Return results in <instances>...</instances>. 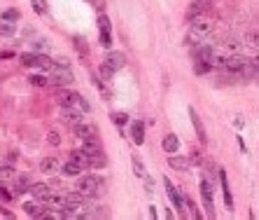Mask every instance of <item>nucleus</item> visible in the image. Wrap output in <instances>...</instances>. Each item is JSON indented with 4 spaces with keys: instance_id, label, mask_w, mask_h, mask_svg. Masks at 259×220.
<instances>
[{
    "instance_id": "f257e3e1",
    "label": "nucleus",
    "mask_w": 259,
    "mask_h": 220,
    "mask_svg": "<svg viewBox=\"0 0 259 220\" xmlns=\"http://www.w3.org/2000/svg\"><path fill=\"white\" fill-rule=\"evenodd\" d=\"M210 31H212V21L205 19V17H198V19L191 21V28L187 38H184V42L187 45H201V40H205L210 35Z\"/></svg>"
},
{
    "instance_id": "f03ea898",
    "label": "nucleus",
    "mask_w": 259,
    "mask_h": 220,
    "mask_svg": "<svg viewBox=\"0 0 259 220\" xmlns=\"http://www.w3.org/2000/svg\"><path fill=\"white\" fill-rule=\"evenodd\" d=\"M101 185H103V180L98 176H82V178L77 180V192H82L87 199H91V197H96V194L101 192Z\"/></svg>"
},
{
    "instance_id": "7ed1b4c3",
    "label": "nucleus",
    "mask_w": 259,
    "mask_h": 220,
    "mask_svg": "<svg viewBox=\"0 0 259 220\" xmlns=\"http://www.w3.org/2000/svg\"><path fill=\"white\" fill-rule=\"evenodd\" d=\"M47 73H49V82L54 84V87H61V89H66V87H70V84H73V73H70V68L52 66Z\"/></svg>"
},
{
    "instance_id": "20e7f679",
    "label": "nucleus",
    "mask_w": 259,
    "mask_h": 220,
    "mask_svg": "<svg viewBox=\"0 0 259 220\" xmlns=\"http://www.w3.org/2000/svg\"><path fill=\"white\" fill-rule=\"evenodd\" d=\"M250 66H252V61H247L240 54H231L224 59V70H229V73H245Z\"/></svg>"
},
{
    "instance_id": "39448f33",
    "label": "nucleus",
    "mask_w": 259,
    "mask_h": 220,
    "mask_svg": "<svg viewBox=\"0 0 259 220\" xmlns=\"http://www.w3.org/2000/svg\"><path fill=\"white\" fill-rule=\"evenodd\" d=\"M210 5H212V0H191V5H189V10H187V14H184V19L194 21V19H198V17H203V12Z\"/></svg>"
},
{
    "instance_id": "423d86ee",
    "label": "nucleus",
    "mask_w": 259,
    "mask_h": 220,
    "mask_svg": "<svg viewBox=\"0 0 259 220\" xmlns=\"http://www.w3.org/2000/svg\"><path fill=\"white\" fill-rule=\"evenodd\" d=\"M98 33H101V45L110 49V45H112V33H110V19L105 14L98 17Z\"/></svg>"
},
{
    "instance_id": "0eeeda50",
    "label": "nucleus",
    "mask_w": 259,
    "mask_h": 220,
    "mask_svg": "<svg viewBox=\"0 0 259 220\" xmlns=\"http://www.w3.org/2000/svg\"><path fill=\"white\" fill-rule=\"evenodd\" d=\"M80 113H82V110L73 108V105H63V110H61V120H63L66 124H68V127H73V129H75L77 124L82 122V115H80Z\"/></svg>"
},
{
    "instance_id": "6e6552de",
    "label": "nucleus",
    "mask_w": 259,
    "mask_h": 220,
    "mask_svg": "<svg viewBox=\"0 0 259 220\" xmlns=\"http://www.w3.org/2000/svg\"><path fill=\"white\" fill-rule=\"evenodd\" d=\"M164 187H166V192H168V199H171V204L177 208V211H180V213H182V211H184V199H182V194H180V192L175 190V187H173V183H171L168 178H164Z\"/></svg>"
},
{
    "instance_id": "1a4fd4ad",
    "label": "nucleus",
    "mask_w": 259,
    "mask_h": 220,
    "mask_svg": "<svg viewBox=\"0 0 259 220\" xmlns=\"http://www.w3.org/2000/svg\"><path fill=\"white\" fill-rule=\"evenodd\" d=\"M28 192L33 194V199L47 201L49 197H52V185H47V183H35V185H31V190H28Z\"/></svg>"
},
{
    "instance_id": "9d476101",
    "label": "nucleus",
    "mask_w": 259,
    "mask_h": 220,
    "mask_svg": "<svg viewBox=\"0 0 259 220\" xmlns=\"http://www.w3.org/2000/svg\"><path fill=\"white\" fill-rule=\"evenodd\" d=\"M75 134L82 138V141H84V138H98V129H96L94 124H87V122H80V124H77V127H75Z\"/></svg>"
},
{
    "instance_id": "9b49d317",
    "label": "nucleus",
    "mask_w": 259,
    "mask_h": 220,
    "mask_svg": "<svg viewBox=\"0 0 259 220\" xmlns=\"http://www.w3.org/2000/svg\"><path fill=\"white\" fill-rule=\"evenodd\" d=\"M31 178L28 176H14V183H12V190H14V194H24V192H28L31 190Z\"/></svg>"
},
{
    "instance_id": "f8f14e48",
    "label": "nucleus",
    "mask_w": 259,
    "mask_h": 220,
    "mask_svg": "<svg viewBox=\"0 0 259 220\" xmlns=\"http://www.w3.org/2000/svg\"><path fill=\"white\" fill-rule=\"evenodd\" d=\"M189 117H191V122H194V129H196V136L201 138V143H208V134H205V127H203V122L198 120V115H196V110H194V108L189 110Z\"/></svg>"
},
{
    "instance_id": "ddd939ff",
    "label": "nucleus",
    "mask_w": 259,
    "mask_h": 220,
    "mask_svg": "<svg viewBox=\"0 0 259 220\" xmlns=\"http://www.w3.org/2000/svg\"><path fill=\"white\" fill-rule=\"evenodd\" d=\"M219 178H222V192H224V204L229 211H233V197L231 190H229V180H226V171H219Z\"/></svg>"
},
{
    "instance_id": "4468645a",
    "label": "nucleus",
    "mask_w": 259,
    "mask_h": 220,
    "mask_svg": "<svg viewBox=\"0 0 259 220\" xmlns=\"http://www.w3.org/2000/svg\"><path fill=\"white\" fill-rule=\"evenodd\" d=\"M105 61H108L110 66H115L117 70H122L124 66H126V56H124L122 52H108V56H105Z\"/></svg>"
},
{
    "instance_id": "2eb2a0df",
    "label": "nucleus",
    "mask_w": 259,
    "mask_h": 220,
    "mask_svg": "<svg viewBox=\"0 0 259 220\" xmlns=\"http://www.w3.org/2000/svg\"><path fill=\"white\" fill-rule=\"evenodd\" d=\"M131 136H133V143L136 145H143L145 143V124L143 122L131 124Z\"/></svg>"
},
{
    "instance_id": "dca6fc26",
    "label": "nucleus",
    "mask_w": 259,
    "mask_h": 220,
    "mask_svg": "<svg viewBox=\"0 0 259 220\" xmlns=\"http://www.w3.org/2000/svg\"><path fill=\"white\" fill-rule=\"evenodd\" d=\"M201 194H203V201H205L208 213H212V187H210L208 180H201Z\"/></svg>"
},
{
    "instance_id": "f3484780",
    "label": "nucleus",
    "mask_w": 259,
    "mask_h": 220,
    "mask_svg": "<svg viewBox=\"0 0 259 220\" xmlns=\"http://www.w3.org/2000/svg\"><path fill=\"white\" fill-rule=\"evenodd\" d=\"M70 159H75L82 169H91V162H89V152L87 150H73L70 152Z\"/></svg>"
},
{
    "instance_id": "a211bd4d",
    "label": "nucleus",
    "mask_w": 259,
    "mask_h": 220,
    "mask_svg": "<svg viewBox=\"0 0 259 220\" xmlns=\"http://www.w3.org/2000/svg\"><path fill=\"white\" fill-rule=\"evenodd\" d=\"M42 173H47V176H52V173L59 171V159L56 157H45L42 159V164H40Z\"/></svg>"
},
{
    "instance_id": "6ab92c4d",
    "label": "nucleus",
    "mask_w": 259,
    "mask_h": 220,
    "mask_svg": "<svg viewBox=\"0 0 259 220\" xmlns=\"http://www.w3.org/2000/svg\"><path fill=\"white\" fill-rule=\"evenodd\" d=\"M161 145H164L166 152H171V155H173V152H177V148H180V141H177L175 134H166V136H164V143H161Z\"/></svg>"
},
{
    "instance_id": "aec40b11",
    "label": "nucleus",
    "mask_w": 259,
    "mask_h": 220,
    "mask_svg": "<svg viewBox=\"0 0 259 220\" xmlns=\"http://www.w3.org/2000/svg\"><path fill=\"white\" fill-rule=\"evenodd\" d=\"M63 173H66V176H80V173H82V166L77 164L75 159H68V162L63 164Z\"/></svg>"
},
{
    "instance_id": "412c9836",
    "label": "nucleus",
    "mask_w": 259,
    "mask_h": 220,
    "mask_svg": "<svg viewBox=\"0 0 259 220\" xmlns=\"http://www.w3.org/2000/svg\"><path fill=\"white\" fill-rule=\"evenodd\" d=\"M89 162H91V169H103V166L108 164V159H105V155L101 152H94V155H89Z\"/></svg>"
},
{
    "instance_id": "4be33fe9",
    "label": "nucleus",
    "mask_w": 259,
    "mask_h": 220,
    "mask_svg": "<svg viewBox=\"0 0 259 220\" xmlns=\"http://www.w3.org/2000/svg\"><path fill=\"white\" fill-rule=\"evenodd\" d=\"M98 73H101L103 80H112V77H115V73H117V68H115V66H110L108 61H103V63H101V70H98Z\"/></svg>"
},
{
    "instance_id": "5701e85b",
    "label": "nucleus",
    "mask_w": 259,
    "mask_h": 220,
    "mask_svg": "<svg viewBox=\"0 0 259 220\" xmlns=\"http://www.w3.org/2000/svg\"><path fill=\"white\" fill-rule=\"evenodd\" d=\"M168 164H171V169H175V171H184V169L189 166V159H184V157H171V159H168Z\"/></svg>"
},
{
    "instance_id": "b1692460",
    "label": "nucleus",
    "mask_w": 259,
    "mask_h": 220,
    "mask_svg": "<svg viewBox=\"0 0 259 220\" xmlns=\"http://www.w3.org/2000/svg\"><path fill=\"white\" fill-rule=\"evenodd\" d=\"M28 82L33 84V87H49V77H45V75H28Z\"/></svg>"
},
{
    "instance_id": "393cba45",
    "label": "nucleus",
    "mask_w": 259,
    "mask_h": 220,
    "mask_svg": "<svg viewBox=\"0 0 259 220\" xmlns=\"http://www.w3.org/2000/svg\"><path fill=\"white\" fill-rule=\"evenodd\" d=\"M21 66H24V68H38V56L35 54H24L21 56Z\"/></svg>"
},
{
    "instance_id": "a878e982",
    "label": "nucleus",
    "mask_w": 259,
    "mask_h": 220,
    "mask_svg": "<svg viewBox=\"0 0 259 220\" xmlns=\"http://www.w3.org/2000/svg\"><path fill=\"white\" fill-rule=\"evenodd\" d=\"M210 63L208 61H201V59H198L196 61V66H194V73H196V75H205V73H210Z\"/></svg>"
},
{
    "instance_id": "bb28decb",
    "label": "nucleus",
    "mask_w": 259,
    "mask_h": 220,
    "mask_svg": "<svg viewBox=\"0 0 259 220\" xmlns=\"http://www.w3.org/2000/svg\"><path fill=\"white\" fill-rule=\"evenodd\" d=\"M54 66V61L49 59V56H45V54H38V68L40 70H49Z\"/></svg>"
},
{
    "instance_id": "cd10ccee",
    "label": "nucleus",
    "mask_w": 259,
    "mask_h": 220,
    "mask_svg": "<svg viewBox=\"0 0 259 220\" xmlns=\"http://www.w3.org/2000/svg\"><path fill=\"white\" fill-rule=\"evenodd\" d=\"M31 7H33V12H38V14H47V3H45V0H31Z\"/></svg>"
},
{
    "instance_id": "c85d7f7f",
    "label": "nucleus",
    "mask_w": 259,
    "mask_h": 220,
    "mask_svg": "<svg viewBox=\"0 0 259 220\" xmlns=\"http://www.w3.org/2000/svg\"><path fill=\"white\" fill-rule=\"evenodd\" d=\"M133 173H136L138 178H145V169H143V162H140V157H133Z\"/></svg>"
},
{
    "instance_id": "c756f323",
    "label": "nucleus",
    "mask_w": 259,
    "mask_h": 220,
    "mask_svg": "<svg viewBox=\"0 0 259 220\" xmlns=\"http://www.w3.org/2000/svg\"><path fill=\"white\" fill-rule=\"evenodd\" d=\"M112 122H115L117 127H124V124L129 122V117H126V113H112Z\"/></svg>"
},
{
    "instance_id": "7c9ffc66",
    "label": "nucleus",
    "mask_w": 259,
    "mask_h": 220,
    "mask_svg": "<svg viewBox=\"0 0 259 220\" xmlns=\"http://www.w3.org/2000/svg\"><path fill=\"white\" fill-rule=\"evenodd\" d=\"M17 19H19V10H12V7H10V10L3 12V21H17Z\"/></svg>"
},
{
    "instance_id": "2f4dec72",
    "label": "nucleus",
    "mask_w": 259,
    "mask_h": 220,
    "mask_svg": "<svg viewBox=\"0 0 259 220\" xmlns=\"http://www.w3.org/2000/svg\"><path fill=\"white\" fill-rule=\"evenodd\" d=\"M12 33H14L12 24H10V21H3V24H0V35H12Z\"/></svg>"
},
{
    "instance_id": "473e14b6",
    "label": "nucleus",
    "mask_w": 259,
    "mask_h": 220,
    "mask_svg": "<svg viewBox=\"0 0 259 220\" xmlns=\"http://www.w3.org/2000/svg\"><path fill=\"white\" fill-rule=\"evenodd\" d=\"M47 141H49V145H61V136H59L56 131H49V134H47Z\"/></svg>"
},
{
    "instance_id": "72a5a7b5",
    "label": "nucleus",
    "mask_w": 259,
    "mask_h": 220,
    "mask_svg": "<svg viewBox=\"0 0 259 220\" xmlns=\"http://www.w3.org/2000/svg\"><path fill=\"white\" fill-rule=\"evenodd\" d=\"M75 45H77V52H80V56H87V47H84L82 38H75Z\"/></svg>"
},
{
    "instance_id": "f704fd0d",
    "label": "nucleus",
    "mask_w": 259,
    "mask_h": 220,
    "mask_svg": "<svg viewBox=\"0 0 259 220\" xmlns=\"http://www.w3.org/2000/svg\"><path fill=\"white\" fill-rule=\"evenodd\" d=\"M0 178H14L12 169H0Z\"/></svg>"
},
{
    "instance_id": "c9c22d12",
    "label": "nucleus",
    "mask_w": 259,
    "mask_h": 220,
    "mask_svg": "<svg viewBox=\"0 0 259 220\" xmlns=\"http://www.w3.org/2000/svg\"><path fill=\"white\" fill-rule=\"evenodd\" d=\"M0 201H12V194L7 190H3V187H0Z\"/></svg>"
},
{
    "instance_id": "e433bc0d",
    "label": "nucleus",
    "mask_w": 259,
    "mask_h": 220,
    "mask_svg": "<svg viewBox=\"0 0 259 220\" xmlns=\"http://www.w3.org/2000/svg\"><path fill=\"white\" fill-rule=\"evenodd\" d=\"M201 159H203V157L198 155V150H194V152H191V164H201Z\"/></svg>"
},
{
    "instance_id": "4c0bfd02",
    "label": "nucleus",
    "mask_w": 259,
    "mask_h": 220,
    "mask_svg": "<svg viewBox=\"0 0 259 220\" xmlns=\"http://www.w3.org/2000/svg\"><path fill=\"white\" fill-rule=\"evenodd\" d=\"M189 211H191V218H198V208L194 201H189Z\"/></svg>"
},
{
    "instance_id": "58836bf2",
    "label": "nucleus",
    "mask_w": 259,
    "mask_h": 220,
    "mask_svg": "<svg viewBox=\"0 0 259 220\" xmlns=\"http://www.w3.org/2000/svg\"><path fill=\"white\" fill-rule=\"evenodd\" d=\"M247 40H250V42H259V33H250V35H247Z\"/></svg>"
}]
</instances>
